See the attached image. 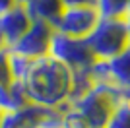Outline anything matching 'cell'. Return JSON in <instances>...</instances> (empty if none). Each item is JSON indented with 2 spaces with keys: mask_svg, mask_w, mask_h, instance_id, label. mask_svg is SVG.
Returning <instances> with one entry per match:
<instances>
[{
  "mask_svg": "<svg viewBox=\"0 0 130 128\" xmlns=\"http://www.w3.org/2000/svg\"><path fill=\"white\" fill-rule=\"evenodd\" d=\"M33 18L25 6L16 4L8 12L0 14V35L6 43V49H12L31 27Z\"/></svg>",
  "mask_w": 130,
  "mask_h": 128,
  "instance_id": "obj_8",
  "label": "cell"
},
{
  "mask_svg": "<svg viewBox=\"0 0 130 128\" xmlns=\"http://www.w3.org/2000/svg\"><path fill=\"white\" fill-rule=\"evenodd\" d=\"M49 54H53L54 58H58L60 62H64L66 66H70L74 72L89 70L93 64L97 62V58L91 53V49H89L86 39L68 37L64 33L56 31V29H54L53 41H51Z\"/></svg>",
  "mask_w": 130,
  "mask_h": 128,
  "instance_id": "obj_4",
  "label": "cell"
},
{
  "mask_svg": "<svg viewBox=\"0 0 130 128\" xmlns=\"http://www.w3.org/2000/svg\"><path fill=\"white\" fill-rule=\"evenodd\" d=\"M14 6H16V0H0V14L8 12L10 8H14Z\"/></svg>",
  "mask_w": 130,
  "mask_h": 128,
  "instance_id": "obj_16",
  "label": "cell"
},
{
  "mask_svg": "<svg viewBox=\"0 0 130 128\" xmlns=\"http://www.w3.org/2000/svg\"><path fill=\"white\" fill-rule=\"evenodd\" d=\"M14 74H12L10 66V51L8 49H0V93L8 89L14 84Z\"/></svg>",
  "mask_w": 130,
  "mask_h": 128,
  "instance_id": "obj_12",
  "label": "cell"
},
{
  "mask_svg": "<svg viewBox=\"0 0 130 128\" xmlns=\"http://www.w3.org/2000/svg\"><path fill=\"white\" fill-rule=\"evenodd\" d=\"M101 16H124L128 12V0H95Z\"/></svg>",
  "mask_w": 130,
  "mask_h": 128,
  "instance_id": "obj_11",
  "label": "cell"
},
{
  "mask_svg": "<svg viewBox=\"0 0 130 128\" xmlns=\"http://www.w3.org/2000/svg\"><path fill=\"white\" fill-rule=\"evenodd\" d=\"M53 35H54L53 25L45 23V21H39V20H33L27 33L8 51L16 53V54H22V56H27V58H39V56L49 54Z\"/></svg>",
  "mask_w": 130,
  "mask_h": 128,
  "instance_id": "obj_7",
  "label": "cell"
},
{
  "mask_svg": "<svg viewBox=\"0 0 130 128\" xmlns=\"http://www.w3.org/2000/svg\"><path fill=\"white\" fill-rule=\"evenodd\" d=\"M124 21H126V29H128V41H130V10L124 14Z\"/></svg>",
  "mask_w": 130,
  "mask_h": 128,
  "instance_id": "obj_17",
  "label": "cell"
},
{
  "mask_svg": "<svg viewBox=\"0 0 130 128\" xmlns=\"http://www.w3.org/2000/svg\"><path fill=\"white\" fill-rule=\"evenodd\" d=\"M16 4H22V6H27V4H29V0H16Z\"/></svg>",
  "mask_w": 130,
  "mask_h": 128,
  "instance_id": "obj_18",
  "label": "cell"
},
{
  "mask_svg": "<svg viewBox=\"0 0 130 128\" xmlns=\"http://www.w3.org/2000/svg\"><path fill=\"white\" fill-rule=\"evenodd\" d=\"M37 128H66V126H64V122H62V115H60V111H56L53 117H49L43 124H39Z\"/></svg>",
  "mask_w": 130,
  "mask_h": 128,
  "instance_id": "obj_13",
  "label": "cell"
},
{
  "mask_svg": "<svg viewBox=\"0 0 130 128\" xmlns=\"http://www.w3.org/2000/svg\"><path fill=\"white\" fill-rule=\"evenodd\" d=\"M105 128H130V101L128 99L119 101V105L115 107V111L109 118V122L105 124Z\"/></svg>",
  "mask_w": 130,
  "mask_h": 128,
  "instance_id": "obj_10",
  "label": "cell"
},
{
  "mask_svg": "<svg viewBox=\"0 0 130 128\" xmlns=\"http://www.w3.org/2000/svg\"><path fill=\"white\" fill-rule=\"evenodd\" d=\"M20 84L31 105L60 111L70 103L74 89V70L54 58L53 54H45L31 60Z\"/></svg>",
  "mask_w": 130,
  "mask_h": 128,
  "instance_id": "obj_1",
  "label": "cell"
},
{
  "mask_svg": "<svg viewBox=\"0 0 130 128\" xmlns=\"http://www.w3.org/2000/svg\"><path fill=\"white\" fill-rule=\"evenodd\" d=\"M0 128H22V126H20V122L16 120V117L12 113H4L2 120H0Z\"/></svg>",
  "mask_w": 130,
  "mask_h": 128,
  "instance_id": "obj_14",
  "label": "cell"
},
{
  "mask_svg": "<svg viewBox=\"0 0 130 128\" xmlns=\"http://www.w3.org/2000/svg\"><path fill=\"white\" fill-rule=\"evenodd\" d=\"M86 41L97 60H109L120 54L130 47L124 16H101Z\"/></svg>",
  "mask_w": 130,
  "mask_h": 128,
  "instance_id": "obj_3",
  "label": "cell"
},
{
  "mask_svg": "<svg viewBox=\"0 0 130 128\" xmlns=\"http://www.w3.org/2000/svg\"><path fill=\"white\" fill-rule=\"evenodd\" d=\"M25 8L31 14L33 20L45 21V23H49L56 29L66 6L62 0H29V4Z\"/></svg>",
  "mask_w": 130,
  "mask_h": 128,
  "instance_id": "obj_9",
  "label": "cell"
},
{
  "mask_svg": "<svg viewBox=\"0 0 130 128\" xmlns=\"http://www.w3.org/2000/svg\"><path fill=\"white\" fill-rule=\"evenodd\" d=\"M64 6H82V4H89L95 6V0H62Z\"/></svg>",
  "mask_w": 130,
  "mask_h": 128,
  "instance_id": "obj_15",
  "label": "cell"
},
{
  "mask_svg": "<svg viewBox=\"0 0 130 128\" xmlns=\"http://www.w3.org/2000/svg\"><path fill=\"white\" fill-rule=\"evenodd\" d=\"M99 18H101V14H99L97 6H66L58 25H56V31L64 33L68 37L86 39L93 31V27L97 25Z\"/></svg>",
  "mask_w": 130,
  "mask_h": 128,
  "instance_id": "obj_6",
  "label": "cell"
},
{
  "mask_svg": "<svg viewBox=\"0 0 130 128\" xmlns=\"http://www.w3.org/2000/svg\"><path fill=\"white\" fill-rule=\"evenodd\" d=\"M122 99H126V95L119 87H115L107 82L95 80V84L87 91L70 99L68 107L78 111V115L86 120L87 128H105L115 107Z\"/></svg>",
  "mask_w": 130,
  "mask_h": 128,
  "instance_id": "obj_2",
  "label": "cell"
},
{
  "mask_svg": "<svg viewBox=\"0 0 130 128\" xmlns=\"http://www.w3.org/2000/svg\"><path fill=\"white\" fill-rule=\"evenodd\" d=\"M128 10H130V0H128Z\"/></svg>",
  "mask_w": 130,
  "mask_h": 128,
  "instance_id": "obj_20",
  "label": "cell"
},
{
  "mask_svg": "<svg viewBox=\"0 0 130 128\" xmlns=\"http://www.w3.org/2000/svg\"><path fill=\"white\" fill-rule=\"evenodd\" d=\"M2 115H4V113H2V111H0V120H2Z\"/></svg>",
  "mask_w": 130,
  "mask_h": 128,
  "instance_id": "obj_19",
  "label": "cell"
},
{
  "mask_svg": "<svg viewBox=\"0 0 130 128\" xmlns=\"http://www.w3.org/2000/svg\"><path fill=\"white\" fill-rule=\"evenodd\" d=\"M91 76L97 82L119 87L130 101V47L109 60H97L91 66Z\"/></svg>",
  "mask_w": 130,
  "mask_h": 128,
  "instance_id": "obj_5",
  "label": "cell"
}]
</instances>
